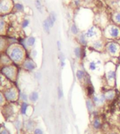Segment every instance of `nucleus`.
Instances as JSON below:
<instances>
[{"label": "nucleus", "instance_id": "nucleus-7", "mask_svg": "<svg viewBox=\"0 0 120 134\" xmlns=\"http://www.w3.org/2000/svg\"><path fill=\"white\" fill-rule=\"evenodd\" d=\"M23 56V52L20 48H15L12 50L11 52V57L13 60L16 61H20Z\"/></svg>", "mask_w": 120, "mask_h": 134}, {"label": "nucleus", "instance_id": "nucleus-32", "mask_svg": "<svg viewBox=\"0 0 120 134\" xmlns=\"http://www.w3.org/2000/svg\"><path fill=\"white\" fill-rule=\"evenodd\" d=\"M15 127L17 129H20V127H21V123L20 121H16V123H15Z\"/></svg>", "mask_w": 120, "mask_h": 134}, {"label": "nucleus", "instance_id": "nucleus-42", "mask_svg": "<svg viewBox=\"0 0 120 134\" xmlns=\"http://www.w3.org/2000/svg\"><path fill=\"white\" fill-rule=\"evenodd\" d=\"M4 45V43L2 41V40H0V48H1Z\"/></svg>", "mask_w": 120, "mask_h": 134}, {"label": "nucleus", "instance_id": "nucleus-3", "mask_svg": "<svg viewBox=\"0 0 120 134\" xmlns=\"http://www.w3.org/2000/svg\"><path fill=\"white\" fill-rule=\"evenodd\" d=\"M105 50L107 54L112 57H118L120 55V44L116 41L106 42Z\"/></svg>", "mask_w": 120, "mask_h": 134}, {"label": "nucleus", "instance_id": "nucleus-37", "mask_svg": "<svg viewBox=\"0 0 120 134\" xmlns=\"http://www.w3.org/2000/svg\"><path fill=\"white\" fill-rule=\"evenodd\" d=\"M16 8L18 10H19V11H21V10H23V6H22L21 4H16Z\"/></svg>", "mask_w": 120, "mask_h": 134}, {"label": "nucleus", "instance_id": "nucleus-29", "mask_svg": "<svg viewBox=\"0 0 120 134\" xmlns=\"http://www.w3.org/2000/svg\"><path fill=\"white\" fill-rule=\"evenodd\" d=\"M46 20H47V22H48V24H49V26H50V27L51 28V27H53L54 26V20L51 19V18L50 17V16H48V18H47V19H46Z\"/></svg>", "mask_w": 120, "mask_h": 134}, {"label": "nucleus", "instance_id": "nucleus-11", "mask_svg": "<svg viewBox=\"0 0 120 134\" xmlns=\"http://www.w3.org/2000/svg\"><path fill=\"white\" fill-rule=\"evenodd\" d=\"M3 73L6 75V77L9 78H12L15 75V68L12 67H4L2 70Z\"/></svg>", "mask_w": 120, "mask_h": 134}, {"label": "nucleus", "instance_id": "nucleus-39", "mask_svg": "<svg viewBox=\"0 0 120 134\" xmlns=\"http://www.w3.org/2000/svg\"><path fill=\"white\" fill-rule=\"evenodd\" d=\"M57 48H58V50L60 51V50H61V43H60V41H57Z\"/></svg>", "mask_w": 120, "mask_h": 134}, {"label": "nucleus", "instance_id": "nucleus-12", "mask_svg": "<svg viewBox=\"0 0 120 134\" xmlns=\"http://www.w3.org/2000/svg\"><path fill=\"white\" fill-rule=\"evenodd\" d=\"M86 106L88 112L91 114L95 110V108H96V105H95L94 103L93 102L91 98H88L86 100Z\"/></svg>", "mask_w": 120, "mask_h": 134}, {"label": "nucleus", "instance_id": "nucleus-16", "mask_svg": "<svg viewBox=\"0 0 120 134\" xmlns=\"http://www.w3.org/2000/svg\"><path fill=\"white\" fill-rule=\"evenodd\" d=\"M24 67L25 68H26L27 70L32 71L36 68V64L31 60H27V61H25Z\"/></svg>", "mask_w": 120, "mask_h": 134}, {"label": "nucleus", "instance_id": "nucleus-41", "mask_svg": "<svg viewBox=\"0 0 120 134\" xmlns=\"http://www.w3.org/2000/svg\"><path fill=\"white\" fill-rule=\"evenodd\" d=\"M74 3H75V5L78 6V5H79V4H80V0H75Z\"/></svg>", "mask_w": 120, "mask_h": 134}, {"label": "nucleus", "instance_id": "nucleus-31", "mask_svg": "<svg viewBox=\"0 0 120 134\" xmlns=\"http://www.w3.org/2000/svg\"><path fill=\"white\" fill-rule=\"evenodd\" d=\"M34 134H44V131L41 128H37L34 130Z\"/></svg>", "mask_w": 120, "mask_h": 134}, {"label": "nucleus", "instance_id": "nucleus-30", "mask_svg": "<svg viewBox=\"0 0 120 134\" xmlns=\"http://www.w3.org/2000/svg\"><path fill=\"white\" fill-rule=\"evenodd\" d=\"M49 16L51 18V19L54 20V22H55V21H56V19H57V15H56V13L55 12H51L50 13V15H49Z\"/></svg>", "mask_w": 120, "mask_h": 134}, {"label": "nucleus", "instance_id": "nucleus-26", "mask_svg": "<svg viewBox=\"0 0 120 134\" xmlns=\"http://www.w3.org/2000/svg\"><path fill=\"white\" fill-rule=\"evenodd\" d=\"M28 106V104H26V103H23V104L21 105V110H20V111H21V113L23 115H25L26 113Z\"/></svg>", "mask_w": 120, "mask_h": 134}, {"label": "nucleus", "instance_id": "nucleus-20", "mask_svg": "<svg viewBox=\"0 0 120 134\" xmlns=\"http://www.w3.org/2000/svg\"><path fill=\"white\" fill-rule=\"evenodd\" d=\"M113 22L117 25H120V12H116L113 15Z\"/></svg>", "mask_w": 120, "mask_h": 134}, {"label": "nucleus", "instance_id": "nucleus-13", "mask_svg": "<svg viewBox=\"0 0 120 134\" xmlns=\"http://www.w3.org/2000/svg\"><path fill=\"white\" fill-rule=\"evenodd\" d=\"M84 48H82L81 46H77L74 48V55L75 57L78 60H81L83 58V54H84Z\"/></svg>", "mask_w": 120, "mask_h": 134}, {"label": "nucleus", "instance_id": "nucleus-8", "mask_svg": "<svg viewBox=\"0 0 120 134\" xmlns=\"http://www.w3.org/2000/svg\"><path fill=\"white\" fill-rule=\"evenodd\" d=\"M102 126L103 125L101 119L98 116L94 117L91 122V127L93 129H94L95 131H99L102 128Z\"/></svg>", "mask_w": 120, "mask_h": 134}, {"label": "nucleus", "instance_id": "nucleus-45", "mask_svg": "<svg viewBox=\"0 0 120 134\" xmlns=\"http://www.w3.org/2000/svg\"><path fill=\"white\" fill-rule=\"evenodd\" d=\"M117 134V133H116V132H112L111 134Z\"/></svg>", "mask_w": 120, "mask_h": 134}, {"label": "nucleus", "instance_id": "nucleus-25", "mask_svg": "<svg viewBox=\"0 0 120 134\" xmlns=\"http://www.w3.org/2000/svg\"><path fill=\"white\" fill-rule=\"evenodd\" d=\"M57 94H58V97L59 99H61L63 97V91L60 87H58L57 88Z\"/></svg>", "mask_w": 120, "mask_h": 134}, {"label": "nucleus", "instance_id": "nucleus-9", "mask_svg": "<svg viewBox=\"0 0 120 134\" xmlns=\"http://www.w3.org/2000/svg\"><path fill=\"white\" fill-rule=\"evenodd\" d=\"M77 40L78 43L80 44V45H82L83 47H86L89 45V41L87 39V38L86 37L84 32H81L79 34L77 37Z\"/></svg>", "mask_w": 120, "mask_h": 134}, {"label": "nucleus", "instance_id": "nucleus-27", "mask_svg": "<svg viewBox=\"0 0 120 134\" xmlns=\"http://www.w3.org/2000/svg\"><path fill=\"white\" fill-rule=\"evenodd\" d=\"M35 5H36L37 8L39 10V11L42 13V4L39 0H36L35 1Z\"/></svg>", "mask_w": 120, "mask_h": 134}, {"label": "nucleus", "instance_id": "nucleus-4", "mask_svg": "<svg viewBox=\"0 0 120 134\" xmlns=\"http://www.w3.org/2000/svg\"><path fill=\"white\" fill-rule=\"evenodd\" d=\"M86 37L89 40V43L92 41H94L96 39H98L102 38V32L99 27L92 25L87 28V30L84 32Z\"/></svg>", "mask_w": 120, "mask_h": 134}, {"label": "nucleus", "instance_id": "nucleus-19", "mask_svg": "<svg viewBox=\"0 0 120 134\" xmlns=\"http://www.w3.org/2000/svg\"><path fill=\"white\" fill-rule=\"evenodd\" d=\"M99 97V103H100V106H102L104 104L107 102V99L105 97V95L104 93H101V94L98 95Z\"/></svg>", "mask_w": 120, "mask_h": 134}, {"label": "nucleus", "instance_id": "nucleus-28", "mask_svg": "<svg viewBox=\"0 0 120 134\" xmlns=\"http://www.w3.org/2000/svg\"><path fill=\"white\" fill-rule=\"evenodd\" d=\"M9 10V6L4 4H0V11H7Z\"/></svg>", "mask_w": 120, "mask_h": 134}, {"label": "nucleus", "instance_id": "nucleus-21", "mask_svg": "<svg viewBox=\"0 0 120 134\" xmlns=\"http://www.w3.org/2000/svg\"><path fill=\"white\" fill-rule=\"evenodd\" d=\"M35 127V123L32 120H28L25 124V128L28 131H32Z\"/></svg>", "mask_w": 120, "mask_h": 134}, {"label": "nucleus", "instance_id": "nucleus-44", "mask_svg": "<svg viewBox=\"0 0 120 134\" xmlns=\"http://www.w3.org/2000/svg\"><path fill=\"white\" fill-rule=\"evenodd\" d=\"M93 0H84V1L85 2H86V3H91V2H92Z\"/></svg>", "mask_w": 120, "mask_h": 134}, {"label": "nucleus", "instance_id": "nucleus-15", "mask_svg": "<svg viewBox=\"0 0 120 134\" xmlns=\"http://www.w3.org/2000/svg\"><path fill=\"white\" fill-rule=\"evenodd\" d=\"M86 72H85L84 70L82 69H79L76 72V77L77 79L79 81H84V78L86 75Z\"/></svg>", "mask_w": 120, "mask_h": 134}, {"label": "nucleus", "instance_id": "nucleus-35", "mask_svg": "<svg viewBox=\"0 0 120 134\" xmlns=\"http://www.w3.org/2000/svg\"><path fill=\"white\" fill-rule=\"evenodd\" d=\"M4 22L2 20L0 19V31H2L3 28H4Z\"/></svg>", "mask_w": 120, "mask_h": 134}, {"label": "nucleus", "instance_id": "nucleus-6", "mask_svg": "<svg viewBox=\"0 0 120 134\" xmlns=\"http://www.w3.org/2000/svg\"><path fill=\"white\" fill-rule=\"evenodd\" d=\"M102 61L100 60H92L89 61L88 64V68L91 72H96L101 65Z\"/></svg>", "mask_w": 120, "mask_h": 134}, {"label": "nucleus", "instance_id": "nucleus-38", "mask_svg": "<svg viewBox=\"0 0 120 134\" xmlns=\"http://www.w3.org/2000/svg\"><path fill=\"white\" fill-rule=\"evenodd\" d=\"M28 24H29V20H25L23 21V27H26Z\"/></svg>", "mask_w": 120, "mask_h": 134}, {"label": "nucleus", "instance_id": "nucleus-34", "mask_svg": "<svg viewBox=\"0 0 120 134\" xmlns=\"http://www.w3.org/2000/svg\"><path fill=\"white\" fill-rule=\"evenodd\" d=\"M20 98H21V99H23V100H24V101H27V95L24 94V93H21L20 94Z\"/></svg>", "mask_w": 120, "mask_h": 134}, {"label": "nucleus", "instance_id": "nucleus-40", "mask_svg": "<svg viewBox=\"0 0 120 134\" xmlns=\"http://www.w3.org/2000/svg\"><path fill=\"white\" fill-rule=\"evenodd\" d=\"M32 54V55H33V57H36L37 55V52L36 50H33Z\"/></svg>", "mask_w": 120, "mask_h": 134}, {"label": "nucleus", "instance_id": "nucleus-23", "mask_svg": "<svg viewBox=\"0 0 120 134\" xmlns=\"http://www.w3.org/2000/svg\"><path fill=\"white\" fill-rule=\"evenodd\" d=\"M43 28H44V30L46 33H47V34L50 33V29H51V27H50V26H49V24H48V22H47L46 20H45L44 21V22H43Z\"/></svg>", "mask_w": 120, "mask_h": 134}, {"label": "nucleus", "instance_id": "nucleus-24", "mask_svg": "<svg viewBox=\"0 0 120 134\" xmlns=\"http://www.w3.org/2000/svg\"><path fill=\"white\" fill-rule=\"evenodd\" d=\"M35 43V38L31 37L28 38L27 40V45L28 46H33Z\"/></svg>", "mask_w": 120, "mask_h": 134}, {"label": "nucleus", "instance_id": "nucleus-10", "mask_svg": "<svg viewBox=\"0 0 120 134\" xmlns=\"http://www.w3.org/2000/svg\"><path fill=\"white\" fill-rule=\"evenodd\" d=\"M105 97L107 99V101L108 102H111L113 101L114 99L116 98V96H117V92L114 89H108L106 90L105 92H104Z\"/></svg>", "mask_w": 120, "mask_h": 134}, {"label": "nucleus", "instance_id": "nucleus-46", "mask_svg": "<svg viewBox=\"0 0 120 134\" xmlns=\"http://www.w3.org/2000/svg\"><path fill=\"white\" fill-rule=\"evenodd\" d=\"M118 41H119V43H120V38L119 39V40H118Z\"/></svg>", "mask_w": 120, "mask_h": 134}, {"label": "nucleus", "instance_id": "nucleus-33", "mask_svg": "<svg viewBox=\"0 0 120 134\" xmlns=\"http://www.w3.org/2000/svg\"><path fill=\"white\" fill-rule=\"evenodd\" d=\"M0 134H10V133H9V131L7 129H6V128H3L2 130H1Z\"/></svg>", "mask_w": 120, "mask_h": 134}, {"label": "nucleus", "instance_id": "nucleus-2", "mask_svg": "<svg viewBox=\"0 0 120 134\" xmlns=\"http://www.w3.org/2000/svg\"><path fill=\"white\" fill-rule=\"evenodd\" d=\"M102 37L110 41H118L120 38V27L116 24H108L103 30Z\"/></svg>", "mask_w": 120, "mask_h": 134}, {"label": "nucleus", "instance_id": "nucleus-5", "mask_svg": "<svg viewBox=\"0 0 120 134\" xmlns=\"http://www.w3.org/2000/svg\"><path fill=\"white\" fill-rule=\"evenodd\" d=\"M106 42L107 41H105L104 38H101L96 39L94 41H91L89 45L93 50L97 51V52H101V51L105 50Z\"/></svg>", "mask_w": 120, "mask_h": 134}, {"label": "nucleus", "instance_id": "nucleus-14", "mask_svg": "<svg viewBox=\"0 0 120 134\" xmlns=\"http://www.w3.org/2000/svg\"><path fill=\"white\" fill-rule=\"evenodd\" d=\"M86 93L88 98H91L95 94V88L92 83L86 85Z\"/></svg>", "mask_w": 120, "mask_h": 134}, {"label": "nucleus", "instance_id": "nucleus-22", "mask_svg": "<svg viewBox=\"0 0 120 134\" xmlns=\"http://www.w3.org/2000/svg\"><path fill=\"white\" fill-rule=\"evenodd\" d=\"M39 98V94L37 91H33L30 95V100L32 102H36Z\"/></svg>", "mask_w": 120, "mask_h": 134}, {"label": "nucleus", "instance_id": "nucleus-1", "mask_svg": "<svg viewBox=\"0 0 120 134\" xmlns=\"http://www.w3.org/2000/svg\"><path fill=\"white\" fill-rule=\"evenodd\" d=\"M117 68L114 63L109 61L106 64L104 68L105 71V78L109 87L111 88L116 85V78H117Z\"/></svg>", "mask_w": 120, "mask_h": 134}, {"label": "nucleus", "instance_id": "nucleus-43", "mask_svg": "<svg viewBox=\"0 0 120 134\" xmlns=\"http://www.w3.org/2000/svg\"><path fill=\"white\" fill-rule=\"evenodd\" d=\"M3 97H2V96H1V94H0V104H2V102H3Z\"/></svg>", "mask_w": 120, "mask_h": 134}, {"label": "nucleus", "instance_id": "nucleus-18", "mask_svg": "<svg viewBox=\"0 0 120 134\" xmlns=\"http://www.w3.org/2000/svg\"><path fill=\"white\" fill-rule=\"evenodd\" d=\"M70 30H71V32H72V34L74 35V36H78L79 34H80L79 33V28L78 26L75 24V23H73L71 25Z\"/></svg>", "mask_w": 120, "mask_h": 134}, {"label": "nucleus", "instance_id": "nucleus-17", "mask_svg": "<svg viewBox=\"0 0 120 134\" xmlns=\"http://www.w3.org/2000/svg\"><path fill=\"white\" fill-rule=\"evenodd\" d=\"M5 97L8 100H14L16 98V92L13 89H10L5 93Z\"/></svg>", "mask_w": 120, "mask_h": 134}, {"label": "nucleus", "instance_id": "nucleus-36", "mask_svg": "<svg viewBox=\"0 0 120 134\" xmlns=\"http://www.w3.org/2000/svg\"><path fill=\"white\" fill-rule=\"evenodd\" d=\"M35 78H36L37 79L39 80L41 79V78H42V74H41V73H39V72H37V73H35Z\"/></svg>", "mask_w": 120, "mask_h": 134}]
</instances>
